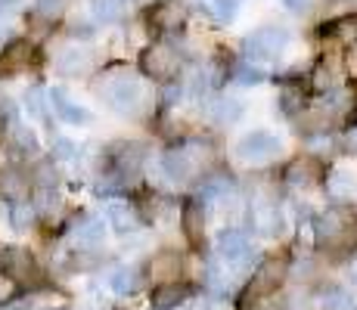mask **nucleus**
<instances>
[{
  "instance_id": "obj_29",
  "label": "nucleus",
  "mask_w": 357,
  "mask_h": 310,
  "mask_svg": "<svg viewBox=\"0 0 357 310\" xmlns=\"http://www.w3.org/2000/svg\"><path fill=\"white\" fill-rule=\"evenodd\" d=\"M6 38H10V29H6V25H0V50L6 47Z\"/></svg>"
},
{
  "instance_id": "obj_1",
  "label": "nucleus",
  "mask_w": 357,
  "mask_h": 310,
  "mask_svg": "<svg viewBox=\"0 0 357 310\" xmlns=\"http://www.w3.org/2000/svg\"><path fill=\"white\" fill-rule=\"evenodd\" d=\"M100 93H102V100H106L109 106H112L115 112H121V115L137 112V109L143 106V96H146L143 84L128 72L109 75V78L100 84Z\"/></svg>"
},
{
  "instance_id": "obj_23",
  "label": "nucleus",
  "mask_w": 357,
  "mask_h": 310,
  "mask_svg": "<svg viewBox=\"0 0 357 310\" xmlns=\"http://www.w3.org/2000/svg\"><path fill=\"white\" fill-rule=\"evenodd\" d=\"M155 19H159L162 25H181L183 22V6L171 3V0H165L159 6V13H155Z\"/></svg>"
},
{
  "instance_id": "obj_31",
  "label": "nucleus",
  "mask_w": 357,
  "mask_h": 310,
  "mask_svg": "<svg viewBox=\"0 0 357 310\" xmlns=\"http://www.w3.org/2000/svg\"><path fill=\"white\" fill-rule=\"evenodd\" d=\"M3 130H6V121H3V112H0V137H3Z\"/></svg>"
},
{
  "instance_id": "obj_14",
  "label": "nucleus",
  "mask_w": 357,
  "mask_h": 310,
  "mask_svg": "<svg viewBox=\"0 0 357 310\" xmlns=\"http://www.w3.org/2000/svg\"><path fill=\"white\" fill-rule=\"evenodd\" d=\"M329 192L339 199H357V174L348 168H335L329 174Z\"/></svg>"
},
{
  "instance_id": "obj_27",
  "label": "nucleus",
  "mask_w": 357,
  "mask_h": 310,
  "mask_svg": "<svg viewBox=\"0 0 357 310\" xmlns=\"http://www.w3.org/2000/svg\"><path fill=\"white\" fill-rule=\"evenodd\" d=\"M307 3H311V0H286V6H289V10H295V13L307 10Z\"/></svg>"
},
{
  "instance_id": "obj_24",
  "label": "nucleus",
  "mask_w": 357,
  "mask_h": 310,
  "mask_svg": "<svg viewBox=\"0 0 357 310\" xmlns=\"http://www.w3.org/2000/svg\"><path fill=\"white\" fill-rule=\"evenodd\" d=\"M53 155H56L59 162H75V158H81V149L75 146L72 140H66V137H59V140L53 143Z\"/></svg>"
},
{
  "instance_id": "obj_32",
  "label": "nucleus",
  "mask_w": 357,
  "mask_h": 310,
  "mask_svg": "<svg viewBox=\"0 0 357 310\" xmlns=\"http://www.w3.org/2000/svg\"><path fill=\"white\" fill-rule=\"evenodd\" d=\"M63 310H72V307H63Z\"/></svg>"
},
{
  "instance_id": "obj_4",
  "label": "nucleus",
  "mask_w": 357,
  "mask_h": 310,
  "mask_svg": "<svg viewBox=\"0 0 357 310\" xmlns=\"http://www.w3.org/2000/svg\"><path fill=\"white\" fill-rule=\"evenodd\" d=\"M47 100H50V109L56 112V118H63L66 124H72V127H87V124L93 121L91 109L81 106L78 100H72L63 87H53V91H47Z\"/></svg>"
},
{
  "instance_id": "obj_17",
  "label": "nucleus",
  "mask_w": 357,
  "mask_h": 310,
  "mask_svg": "<svg viewBox=\"0 0 357 310\" xmlns=\"http://www.w3.org/2000/svg\"><path fill=\"white\" fill-rule=\"evenodd\" d=\"M109 288L115 295H130L137 288V273L128 270V267H119V270L109 273Z\"/></svg>"
},
{
  "instance_id": "obj_10",
  "label": "nucleus",
  "mask_w": 357,
  "mask_h": 310,
  "mask_svg": "<svg viewBox=\"0 0 357 310\" xmlns=\"http://www.w3.org/2000/svg\"><path fill=\"white\" fill-rule=\"evenodd\" d=\"M0 196L10 202H22L29 196V177L16 168H3L0 171Z\"/></svg>"
},
{
  "instance_id": "obj_11",
  "label": "nucleus",
  "mask_w": 357,
  "mask_h": 310,
  "mask_svg": "<svg viewBox=\"0 0 357 310\" xmlns=\"http://www.w3.org/2000/svg\"><path fill=\"white\" fill-rule=\"evenodd\" d=\"M106 217L119 233H130V230L140 226V217H137V211L130 208L128 202H109L106 205Z\"/></svg>"
},
{
  "instance_id": "obj_8",
  "label": "nucleus",
  "mask_w": 357,
  "mask_h": 310,
  "mask_svg": "<svg viewBox=\"0 0 357 310\" xmlns=\"http://www.w3.org/2000/svg\"><path fill=\"white\" fill-rule=\"evenodd\" d=\"M218 245H221V254L230 261V264H245V261L252 258V242H249V236H245V233H239V230L224 233Z\"/></svg>"
},
{
  "instance_id": "obj_15",
  "label": "nucleus",
  "mask_w": 357,
  "mask_h": 310,
  "mask_svg": "<svg viewBox=\"0 0 357 310\" xmlns=\"http://www.w3.org/2000/svg\"><path fill=\"white\" fill-rule=\"evenodd\" d=\"M183 301H187V286H181V282H165L155 292V310H174Z\"/></svg>"
},
{
  "instance_id": "obj_6",
  "label": "nucleus",
  "mask_w": 357,
  "mask_h": 310,
  "mask_svg": "<svg viewBox=\"0 0 357 310\" xmlns=\"http://www.w3.org/2000/svg\"><path fill=\"white\" fill-rule=\"evenodd\" d=\"M68 239H72V245L81 248V251L100 248L102 242H106V220H100V217L78 220V224L72 226V233H68Z\"/></svg>"
},
{
  "instance_id": "obj_25",
  "label": "nucleus",
  "mask_w": 357,
  "mask_h": 310,
  "mask_svg": "<svg viewBox=\"0 0 357 310\" xmlns=\"http://www.w3.org/2000/svg\"><path fill=\"white\" fill-rule=\"evenodd\" d=\"M326 310H354V298L348 292H329Z\"/></svg>"
},
{
  "instance_id": "obj_30",
  "label": "nucleus",
  "mask_w": 357,
  "mask_h": 310,
  "mask_svg": "<svg viewBox=\"0 0 357 310\" xmlns=\"http://www.w3.org/2000/svg\"><path fill=\"white\" fill-rule=\"evenodd\" d=\"M13 3H19V0H0V10H10Z\"/></svg>"
},
{
  "instance_id": "obj_2",
  "label": "nucleus",
  "mask_w": 357,
  "mask_h": 310,
  "mask_svg": "<svg viewBox=\"0 0 357 310\" xmlns=\"http://www.w3.org/2000/svg\"><path fill=\"white\" fill-rule=\"evenodd\" d=\"M283 155V140L271 130H249L236 140V158L245 164H264Z\"/></svg>"
},
{
  "instance_id": "obj_16",
  "label": "nucleus",
  "mask_w": 357,
  "mask_h": 310,
  "mask_svg": "<svg viewBox=\"0 0 357 310\" xmlns=\"http://www.w3.org/2000/svg\"><path fill=\"white\" fill-rule=\"evenodd\" d=\"M25 109H29V115L38 121H44L47 115H50V100H47L44 87H31V91L25 93Z\"/></svg>"
},
{
  "instance_id": "obj_20",
  "label": "nucleus",
  "mask_w": 357,
  "mask_h": 310,
  "mask_svg": "<svg viewBox=\"0 0 357 310\" xmlns=\"http://www.w3.org/2000/svg\"><path fill=\"white\" fill-rule=\"evenodd\" d=\"M177 270H181V258H177V254H159V258L153 261V273L155 277H165L168 282Z\"/></svg>"
},
{
  "instance_id": "obj_26",
  "label": "nucleus",
  "mask_w": 357,
  "mask_h": 310,
  "mask_svg": "<svg viewBox=\"0 0 357 310\" xmlns=\"http://www.w3.org/2000/svg\"><path fill=\"white\" fill-rule=\"evenodd\" d=\"M66 10V0H38V13L40 16H59Z\"/></svg>"
},
{
  "instance_id": "obj_19",
  "label": "nucleus",
  "mask_w": 357,
  "mask_h": 310,
  "mask_svg": "<svg viewBox=\"0 0 357 310\" xmlns=\"http://www.w3.org/2000/svg\"><path fill=\"white\" fill-rule=\"evenodd\" d=\"M307 180H314V162L311 158H298L289 168V183L292 186H305Z\"/></svg>"
},
{
  "instance_id": "obj_13",
  "label": "nucleus",
  "mask_w": 357,
  "mask_h": 310,
  "mask_svg": "<svg viewBox=\"0 0 357 310\" xmlns=\"http://www.w3.org/2000/svg\"><path fill=\"white\" fill-rule=\"evenodd\" d=\"M6 220H10L13 230L25 233L34 226V220H38V211H34V205L29 199H22V202H10V208H6Z\"/></svg>"
},
{
  "instance_id": "obj_22",
  "label": "nucleus",
  "mask_w": 357,
  "mask_h": 310,
  "mask_svg": "<svg viewBox=\"0 0 357 310\" xmlns=\"http://www.w3.org/2000/svg\"><path fill=\"white\" fill-rule=\"evenodd\" d=\"M121 10V0H91V13L100 22H112Z\"/></svg>"
},
{
  "instance_id": "obj_12",
  "label": "nucleus",
  "mask_w": 357,
  "mask_h": 310,
  "mask_svg": "<svg viewBox=\"0 0 357 310\" xmlns=\"http://www.w3.org/2000/svg\"><path fill=\"white\" fill-rule=\"evenodd\" d=\"M10 143H13V149H16L19 155H34L40 149L38 134L31 130V124H22V121H16L10 127Z\"/></svg>"
},
{
  "instance_id": "obj_28",
  "label": "nucleus",
  "mask_w": 357,
  "mask_h": 310,
  "mask_svg": "<svg viewBox=\"0 0 357 310\" xmlns=\"http://www.w3.org/2000/svg\"><path fill=\"white\" fill-rule=\"evenodd\" d=\"M345 146L351 149V153H357V127H354V130H348V137H345Z\"/></svg>"
},
{
  "instance_id": "obj_5",
  "label": "nucleus",
  "mask_w": 357,
  "mask_h": 310,
  "mask_svg": "<svg viewBox=\"0 0 357 310\" xmlns=\"http://www.w3.org/2000/svg\"><path fill=\"white\" fill-rule=\"evenodd\" d=\"M140 68L149 78H171V75H177V68H181V56H177L171 47L155 44L140 56Z\"/></svg>"
},
{
  "instance_id": "obj_9",
  "label": "nucleus",
  "mask_w": 357,
  "mask_h": 310,
  "mask_svg": "<svg viewBox=\"0 0 357 310\" xmlns=\"http://www.w3.org/2000/svg\"><path fill=\"white\" fill-rule=\"evenodd\" d=\"M162 171H165V177H168V180L183 183L196 171V164L190 162V155L183 153V149H171V153L162 155Z\"/></svg>"
},
{
  "instance_id": "obj_3",
  "label": "nucleus",
  "mask_w": 357,
  "mask_h": 310,
  "mask_svg": "<svg viewBox=\"0 0 357 310\" xmlns=\"http://www.w3.org/2000/svg\"><path fill=\"white\" fill-rule=\"evenodd\" d=\"M289 44V31L277 29V25H264V29L252 31L245 40V56L252 62H273Z\"/></svg>"
},
{
  "instance_id": "obj_18",
  "label": "nucleus",
  "mask_w": 357,
  "mask_h": 310,
  "mask_svg": "<svg viewBox=\"0 0 357 310\" xmlns=\"http://www.w3.org/2000/svg\"><path fill=\"white\" fill-rule=\"evenodd\" d=\"M211 118H215L218 124L236 121V118H239V106H236L233 100H227V96H224V100H218L215 106H211Z\"/></svg>"
},
{
  "instance_id": "obj_7",
  "label": "nucleus",
  "mask_w": 357,
  "mask_h": 310,
  "mask_svg": "<svg viewBox=\"0 0 357 310\" xmlns=\"http://www.w3.org/2000/svg\"><path fill=\"white\" fill-rule=\"evenodd\" d=\"M91 65H93V53L87 47H66V50L56 53V68L63 75H72V78L87 75Z\"/></svg>"
},
{
  "instance_id": "obj_21",
  "label": "nucleus",
  "mask_w": 357,
  "mask_h": 310,
  "mask_svg": "<svg viewBox=\"0 0 357 310\" xmlns=\"http://www.w3.org/2000/svg\"><path fill=\"white\" fill-rule=\"evenodd\" d=\"M19 292H22V286H19L10 273L0 270V310H3L6 304H13V301L19 298Z\"/></svg>"
}]
</instances>
